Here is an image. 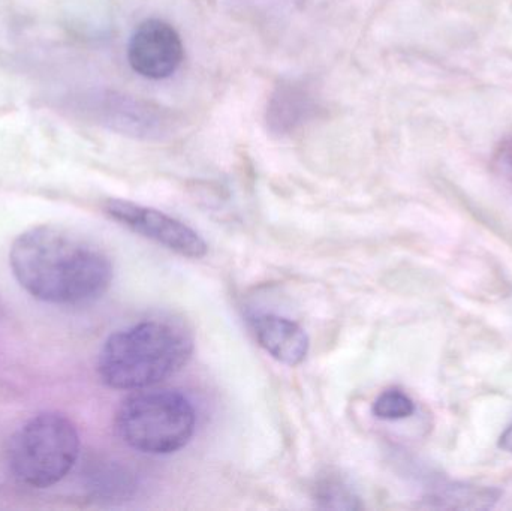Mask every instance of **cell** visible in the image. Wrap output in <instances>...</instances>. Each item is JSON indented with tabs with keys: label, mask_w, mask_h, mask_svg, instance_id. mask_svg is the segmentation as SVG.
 <instances>
[{
	"label": "cell",
	"mask_w": 512,
	"mask_h": 511,
	"mask_svg": "<svg viewBox=\"0 0 512 511\" xmlns=\"http://www.w3.org/2000/svg\"><path fill=\"white\" fill-rule=\"evenodd\" d=\"M9 266L24 291L51 305L93 302L113 282L110 258L56 225H38L21 233L9 251Z\"/></svg>",
	"instance_id": "6da1fadb"
},
{
	"label": "cell",
	"mask_w": 512,
	"mask_h": 511,
	"mask_svg": "<svg viewBox=\"0 0 512 511\" xmlns=\"http://www.w3.org/2000/svg\"><path fill=\"white\" fill-rule=\"evenodd\" d=\"M194 353V339L182 326L150 320L114 333L98 357V374L116 390H143L182 371Z\"/></svg>",
	"instance_id": "7a4b0ae2"
},
{
	"label": "cell",
	"mask_w": 512,
	"mask_h": 511,
	"mask_svg": "<svg viewBox=\"0 0 512 511\" xmlns=\"http://www.w3.org/2000/svg\"><path fill=\"white\" fill-rule=\"evenodd\" d=\"M197 429L192 402L176 390H149L128 396L116 414L123 443L146 455H171L188 446Z\"/></svg>",
	"instance_id": "3957f363"
},
{
	"label": "cell",
	"mask_w": 512,
	"mask_h": 511,
	"mask_svg": "<svg viewBox=\"0 0 512 511\" xmlns=\"http://www.w3.org/2000/svg\"><path fill=\"white\" fill-rule=\"evenodd\" d=\"M78 456L80 435L65 414L33 416L9 441V470L29 488L47 489L62 482L77 464Z\"/></svg>",
	"instance_id": "277c9868"
},
{
	"label": "cell",
	"mask_w": 512,
	"mask_h": 511,
	"mask_svg": "<svg viewBox=\"0 0 512 511\" xmlns=\"http://www.w3.org/2000/svg\"><path fill=\"white\" fill-rule=\"evenodd\" d=\"M86 110L105 128L143 140L171 135L176 117L168 108L138 96L101 90L86 98Z\"/></svg>",
	"instance_id": "5b68a950"
},
{
	"label": "cell",
	"mask_w": 512,
	"mask_h": 511,
	"mask_svg": "<svg viewBox=\"0 0 512 511\" xmlns=\"http://www.w3.org/2000/svg\"><path fill=\"white\" fill-rule=\"evenodd\" d=\"M104 209L114 221L182 257L197 260L207 254L203 237L173 216L125 200H108Z\"/></svg>",
	"instance_id": "8992f818"
},
{
	"label": "cell",
	"mask_w": 512,
	"mask_h": 511,
	"mask_svg": "<svg viewBox=\"0 0 512 511\" xmlns=\"http://www.w3.org/2000/svg\"><path fill=\"white\" fill-rule=\"evenodd\" d=\"M183 59L182 36L170 23L159 18L138 24L129 39V65L141 77L164 80L179 71Z\"/></svg>",
	"instance_id": "52a82bcc"
},
{
	"label": "cell",
	"mask_w": 512,
	"mask_h": 511,
	"mask_svg": "<svg viewBox=\"0 0 512 511\" xmlns=\"http://www.w3.org/2000/svg\"><path fill=\"white\" fill-rule=\"evenodd\" d=\"M321 111V99L312 84L300 78H285L274 87L265 110L268 131L289 137L309 125Z\"/></svg>",
	"instance_id": "ba28073f"
},
{
	"label": "cell",
	"mask_w": 512,
	"mask_h": 511,
	"mask_svg": "<svg viewBox=\"0 0 512 511\" xmlns=\"http://www.w3.org/2000/svg\"><path fill=\"white\" fill-rule=\"evenodd\" d=\"M258 344L277 362L298 366L309 354V336L294 321L274 314H261L252 318Z\"/></svg>",
	"instance_id": "9c48e42d"
},
{
	"label": "cell",
	"mask_w": 512,
	"mask_h": 511,
	"mask_svg": "<svg viewBox=\"0 0 512 511\" xmlns=\"http://www.w3.org/2000/svg\"><path fill=\"white\" fill-rule=\"evenodd\" d=\"M444 509H489L498 500V492L490 488L469 485H451L435 495Z\"/></svg>",
	"instance_id": "30bf717a"
},
{
	"label": "cell",
	"mask_w": 512,
	"mask_h": 511,
	"mask_svg": "<svg viewBox=\"0 0 512 511\" xmlns=\"http://www.w3.org/2000/svg\"><path fill=\"white\" fill-rule=\"evenodd\" d=\"M415 413V404L408 393L400 389H388L373 402V414L381 420H403Z\"/></svg>",
	"instance_id": "8fae6325"
},
{
	"label": "cell",
	"mask_w": 512,
	"mask_h": 511,
	"mask_svg": "<svg viewBox=\"0 0 512 511\" xmlns=\"http://www.w3.org/2000/svg\"><path fill=\"white\" fill-rule=\"evenodd\" d=\"M319 500L325 501L327 507H336V509H355L354 501H357L346 486L330 480L322 483L319 488Z\"/></svg>",
	"instance_id": "7c38bea8"
},
{
	"label": "cell",
	"mask_w": 512,
	"mask_h": 511,
	"mask_svg": "<svg viewBox=\"0 0 512 511\" xmlns=\"http://www.w3.org/2000/svg\"><path fill=\"white\" fill-rule=\"evenodd\" d=\"M493 162L498 173L512 183V137L505 138L499 143Z\"/></svg>",
	"instance_id": "4fadbf2b"
},
{
	"label": "cell",
	"mask_w": 512,
	"mask_h": 511,
	"mask_svg": "<svg viewBox=\"0 0 512 511\" xmlns=\"http://www.w3.org/2000/svg\"><path fill=\"white\" fill-rule=\"evenodd\" d=\"M499 447L512 455V425L499 438Z\"/></svg>",
	"instance_id": "5bb4252c"
}]
</instances>
